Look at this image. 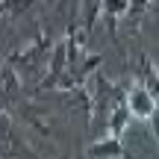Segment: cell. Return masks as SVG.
<instances>
[{
    "mask_svg": "<svg viewBox=\"0 0 159 159\" xmlns=\"http://www.w3.org/2000/svg\"><path fill=\"white\" fill-rule=\"evenodd\" d=\"M0 159H35L30 144L15 133L9 112H0Z\"/></svg>",
    "mask_w": 159,
    "mask_h": 159,
    "instance_id": "5",
    "label": "cell"
},
{
    "mask_svg": "<svg viewBox=\"0 0 159 159\" xmlns=\"http://www.w3.org/2000/svg\"><path fill=\"white\" fill-rule=\"evenodd\" d=\"M65 39H68V59H65V71H62V77L56 80V89H59V91L83 89V83H85L91 74H94V71L100 68V62H103V59L94 56V53H85L83 41H80L74 33H68Z\"/></svg>",
    "mask_w": 159,
    "mask_h": 159,
    "instance_id": "3",
    "label": "cell"
},
{
    "mask_svg": "<svg viewBox=\"0 0 159 159\" xmlns=\"http://www.w3.org/2000/svg\"><path fill=\"white\" fill-rule=\"evenodd\" d=\"M124 103H127V112H130L133 121H142V124H150L159 109V97L148 89L144 83H133L124 89Z\"/></svg>",
    "mask_w": 159,
    "mask_h": 159,
    "instance_id": "4",
    "label": "cell"
},
{
    "mask_svg": "<svg viewBox=\"0 0 159 159\" xmlns=\"http://www.w3.org/2000/svg\"><path fill=\"white\" fill-rule=\"evenodd\" d=\"M127 6H130V0H100V15L109 27V35H115L118 21L127 15Z\"/></svg>",
    "mask_w": 159,
    "mask_h": 159,
    "instance_id": "7",
    "label": "cell"
},
{
    "mask_svg": "<svg viewBox=\"0 0 159 159\" xmlns=\"http://www.w3.org/2000/svg\"><path fill=\"white\" fill-rule=\"evenodd\" d=\"M150 127H153V139H156V148H159V109H156L153 121H150Z\"/></svg>",
    "mask_w": 159,
    "mask_h": 159,
    "instance_id": "10",
    "label": "cell"
},
{
    "mask_svg": "<svg viewBox=\"0 0 159 159\" xmlns=\"http://www.w3.org/2000/svg\"><path fill=\"white\" fill-rule=\"evenodd\" d=\"M150 3H153V0H130V6H127V15H124V21H127V27H130V30H136L139 24H142V18L148 15Z\"/></svg>",
    "mask_w": 159,
    "mask_h": 159,
    "instance_id": "8",
    "label": "cell"
},
{
    "mask_svg": "<svg viewBox=\"0 0 159 159\" xmlns=\"http://www.w3.org/2000/svg\"><path fill=\"white\" fill-rule=\"evenodd\" d=\"M124 89L127 85L112 83L100 68L83 83V94H85V103H89V133H91V139L106 136L112 109L124 100Z\"/></svg>",
    "mask_w": 159,
    "mask_h": 159,
    "instance_id": "1",
    "label": "cell"
},
{
    "mask_svg": "<svg viewBox=\"0 0 159 159\" xmlns=\"http://www.w3.org/2000/svg\"><path fill=\"white\" fill-rule=\"evenodd\" d=\"M124 142L118 136H100L91 139V144L85 148V159H124Z\"/></svg>",
    "mask_w": 159,
    "mask_h": 159,
    "instance_id": "6",
    "label": "cell"
},
{
    "mask_svg": "<svg viewBox=\"0 0 159 159\" xmlns=\"http://www.w3.org/2000/svg\"><path fill=\"white\" fill-rule=\"evenodd\" d=\"M97 15H100V0H83V33L85 35L94 30Z\"/></svg>",
    "mask_w": 159,
    "mask_h": 159,
    "instance_id": "9",
    "label": "cell"
},
{
    "mask_svg": "<svg viewBox=\"0 0 159 159\" xmlns=\"http://www.w3.org/2000/svg\"><path fill=\"white\" fill-rule=\"evenodd\" d=\"M150 62H153V68H156V74H159V47L150 50Z\"/></svg>",
    "mask_w": 159,
    "mask_h": 159,
    "instance_id": "11",
    "label": "cell"
},
{
    "mask_svg": "<svg viewBox=\"0 0 159 159\" xmlns=\"http://www.w3.org/2000/svg\"><path fill=\"white\" fill-rule=\"evenodd\" d=\"M53 44L56 41L50 35H35L27 47L15 50L12 56H6V62L15 68L18 80H21L27 89H39L41 80L47 77V68H50V56H53Z\"/></svg>",
    "mask_w": 159,
    "mask_h": 159,
    "instance_id": "2",
    "label": "cell"
}]
</instances>
